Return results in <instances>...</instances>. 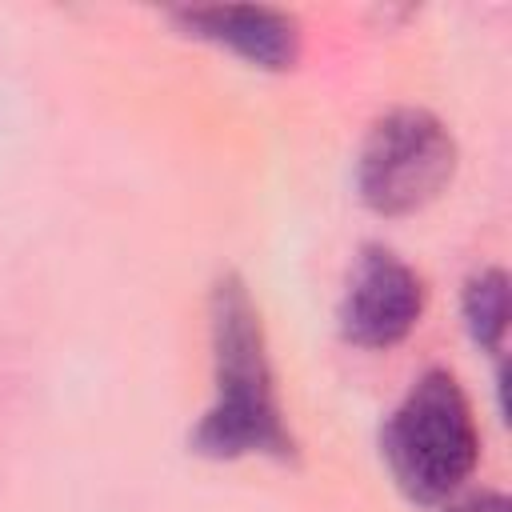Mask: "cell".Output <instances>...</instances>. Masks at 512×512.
<instances>
[{"mask_svg":"<svg viewBox=\"0 0 512 512\" xmlns=\"http://www.w3.org/2000/svg\"><path fill=\"white\" fill-rule=\"evenodd\" d=\"M208 344L216 396L188 436L192 452L208 460H292L296 440L280 412L264 320L240 272L216 276L208 292Z\"/></svg>","mask_w":512,"mask_h":512,"instance_id":"cell-1","label":"cell"},{"mask_svg":"<svg viewBox=\"0 0 512 512\" xmlns=\"http://www.w3.org/2000/svg\"><path fill=\"white\" fill-rule=\"evenodd\" d=\"M380 456L396 488L416 504L448 500L480 460V428L460 380L428 368L380 428Z\"/></svg>","mask_w":512,"mask_h":512,"instance_id":"cell-2","label":"cell"},{"mask_svg":"<svg viewBox=\"0 0 512 512\" xmlns=\"http://www.w3.org/2000/svg\"><path fill=\"white\" fill-rule=\"evenodd\" d=\"M456 156V140L436 112L416 104L388 108L360 144L356 192L376 216H412L452 184Z\"/></svg>","mask_w":512,"mask_h":512,"instance_id":"cell-3","label":"cell"},{"mask_svg":"<svg viewBox=\"0 0 512 512\" xmlns=\"http://www.w3.org/2000/svg\"><path fill=\"white\" fill-rule=\"evenodd\" d=\"M424 280L384 244H364L344 300H340V336L356 348H396L424 316Z\"/></svg>","mask_w":512,"mask_h":512,"instance_id":"cell-4","label":"cell"},{"mask_svg":"<svg viewBox=\"0 0 512 512\" xmlns=\"http://www.w3.org/2000/svg\"><path fill=\"white\" fill-rule=\"evenodd\" d=\"M168 20L184 36L220 44L264 72H288L300 60V20L272 4H188L172 8Z\"/></svg>","mask_w":512,"mask_h":512,"instance_id":"cell-5","label":"cell"},{"mask_svg":"<svg viewBox=\"0 0 512 512\" xmlns=\"http://www.w3.org/2000/svg\"><path fill=\"white\" fill-rule=\"evenodd\" d=\"M460 312H464V328L476 340V348L500 356L504 336H508V276L504 268H480L464 280V296H460Z\"/></svg>","mask_w":512,"mask_h":512,"instance_id":"cell-6","label":"cell"},{"mask_svg":"<svg viewBox=\"0 0 512 512\" xmlns=\"http://www.w3.org/2000/svg\"><path fill=\"white\" fill-rule=\"evenodd\" d=\"M444 512H508V496L496 492V488H480V492H468V496L452 500Z\"/></svg>","mask_w":512,"mask_h":512,"instance_id":"cell-7","label":"cell"}]
</instances>
